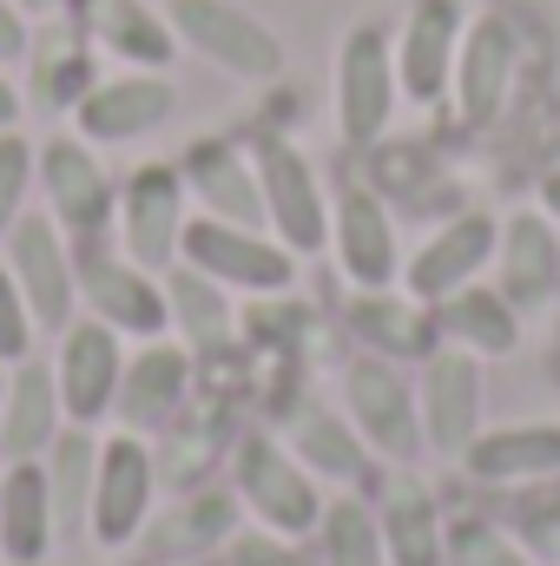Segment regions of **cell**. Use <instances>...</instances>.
Masks as SVG:
<instances>
[{"label":"cell","instance_id":"6da1fadb","mask_svg":"<svg viewBox=\"0 0 560 566\" xmlns=\"http://www.w3.org/2000/svg\"><path fill=\"white\" fill-rule=\"evenodd\" d=\"M231 481H238V501L258 514V527H271L283 541H303V534H317L323 527V494H317V474L283 448L278 434H265V428H251V434H238V448H231Z\"/></svg>","mask_w":560,"mask_h":566},{"label":"cell","instance_id":"7a4b0ae2","mask_svg":"<svg viewBox=\"0 0 560 566\" xmlns=\"http://www.w3.org/2000/svg\"><path fill=\"white\" fill-rule=\"evenodd\" d=\"M178 264L218 277L225 290H245V296H283L297 283V251H283L271 231H245L225 218H185Z\"/></svg>","mask_w":560,"mask_h":566},{"label":"cell","instance_id":"3957f363","mask_svg":"<svg viewBox=\"0 0 560 566\" xmlns=\"http://www.w3.org/2000/svg\"><path fill=\"white\" fill-rule=\"evenodd\" d=\"M343 402H350V422L370 441V454L383 461H416L422 454V409H416V382L403 376V363L390 356H356L343 363Z\"/></svg>","mask_w":560,"mask_h":566},{"label":"cell","instance_id":"277c9868","mask_svg":"<svg viewBox=\"0 0 560 566\" xmlns=\"http://www.w3.org/2000/svg\"><path fill=\"white\" fill-rule=\"evenodd\" d=\"M251 165H258V191H265V224H271V238H278L283 251H297V258L323 251V244H330V205H323V191H317L310 158L290 139H278V133H258V139H251Z\"/></svg>","mask_w":560,"mask_h":566},{"label":"cell","instance_id":"5b68a950","mask_svg":"<svg viewBox=\"0 0 560 566\" xmlns=\"http://www.w3.org/2000/svg\"><path fill=\"white\" fill-rule=\"evenodd\" d=\"M7 271L20 283L40 336H60L73 323V310H80V264H73V238L53 218L20 211V224L7 231Z\"/></svg>","mask_w":560,"mask_h":566},{"label":"cell","instance_id":"8992f818","mask_svg":"<svg viewBox=\"0 0 560 566\" xmlns=\"http://www.w3.org/2000/svg\"><path fill=\"white\" fill-rule=\"evenodd\" d=\"M396 46H390V27L383 20H363L343 53H336V126L350 145H376L396 119Z\"/></svg>","mask_w":560,"mask_h":566},{"label":"cell","instance_id":"52a82bcc","mask_svg":"<svg viewBox=\"0 0 560 566\" xmlns=\"http://www.w3.org/2000/svg\"><path fill=\"white\" fill-rule=\"evenodd\" d=\"M165 20L185 46H198L205 60H218L238 80H278L283 73V40L231 0H165Z\"/></svg>","mask_w":560,"mask_h":566},{"label":"cell","instance_id":"ba28073f","mask_svg":"<svg viewBox=\"0 0 560 566\" xmlns=\"http://www.w3.org/2000/svg\"><path fill=\"white\" fill-rule=\"evenodd\" d=\"M152 494H158V461L145 448V434L120 428L100 441V474H93V541L100 547H133L152 521Z\"/></svg>","mask_w":560,"mask_h":566},{"label":"cell","instance_id":"9c48e42d","mask_svg":"<svg viewBox=\"0 0 560 566\" xmlns=\"http://www.w3.org/2000/svg\"><path fill=\"white\" fill-rule=\"evenodd\" d=\"M73 264H80V303L106 323V329H120V336H165L172 329V310H165V277H152L139 271L126 251L120 258H106L100 244H73Z\"/></svg>","mask_w":560,"mask_h":566},{"label":"cell","instance_id":"30bf717a","mask_svg":"<svg viewBox=\"0 0 560 566\" xmlns=\"http://www.w3.org/2000/svg\"><path fill=\"white\" fill-rule=\"evenodd\" d=\"M178 238H185V171L178 165H139L120 191V244L126 258L165 277L178 264Z\"/></svg>","mask_w":560,"mask_h":566},{"label":"cell","instance_id":"8fae6325","mask_svg":"<svg viewBox=\"0 0 560 566\" xmlns=\"http://www.w3.org/2000/svg\"><path fill=\"white\" fill-rule=\"evenodd\" d=\"M416 409H422V448L462 461L468 441L481 434V356L442 343V349L422 363Z\"/></svg>","mask_w":560,"mask_h":566},{"label":"cell","instance_id":"7c38bea8","mask_svg":"<svg viewBox=\"0 0 560 566\" xmlns=\"http://www.w3.org/2000/svg\"><path fill=\"white\" fill-rule=\"evenodd\" d=\"M33 171H40V191H46V218L73 244H100L120 198H113V178L100 171V158L86 151V139H46Z\"/></svg>","mask_w":560,"mask_h":566},{"label":"cell","instance_id":"4fadbf2b","mask_svg":"<svg viewBox=\"0 0 560 566\" xmlns=\"http://www.w3.org/2000/svg\"><path fill=\"white\" fill-rule=\"evenodd\" d=\"M120 376H126V349H120V329H106L100 316L86 323H66L60 329V363H53V382H60V402H66V422L100 428L120 402Z\"/></svg>","mask_w":560,"mask_h":566},{"label":"cell","instance_id":"5bb4252c","mask_svg":"<svg viewBox=\"0 0 560 566\" xmlns=\"http://www.w3.org/2000/svg\"><path fill=\"white\" fill-rule=\"evenodd\" d=\"M330 251L336 271L356 290H390L403 271V244H396V218L370 185H343L330 205Z\"/></svg>","mask_w":560,"mask_h":566},{"label":"cell","instance_id":"9a60e30c","mask_svg":"<svg viewBox=\"0 0 560 566\" xmlns=\"http://www.w3.org/2000/svg\"><path fill=\"white\" fill-rule=\"evenodd\" d=\"M495 244H501V224H495L488 211H462V218H448L416 258L403 264V290L435 310L442 296L468 290V283L495 264Z\"/></svg>","mask_w":560,"mask_h":566},{"label":"cell","instance_id":"2e32d148","mask_svg":"<svg viewBox=\"0 0 560 566\" xmlns=\"http://www.w3.org/2000/svg\"><path fill=\"white\" fill-rule=\"evenodd\" d=\"M172 106H178V93H172V80L165 73H120V80H100L80 106H73V119H80V139L93 145H126V139H145V133H158L165 119H172Z\"/></svg>","mask_w":560,"mask_h":566},{"label":"cell","instance_id":"e0dca14e","mask_svg":"<svg viewBox=\"0 0 560 566\" xmlns=\"http://www.w3.org/2000/svg\"><path fill=\"white\" fill-rule=\"evenodd\" d=\"M185 396H191V349L152 336L139 356H126V376H120V402H113V416H120V428H133V434H158V428L178 422Z\"/></svg>","mask_w":560,"mask_h":566},{"label":"cell","instance_id":"ac0fdd59","mask_svg":"<svg viewBox=\"0 0 560 566\" xmlns=\"http://www.w3.org/2000/svg\"><path fill=\"white\" fill-rule=\"evenodd\" d=\"M495 271H501V296L535 316L560 296V238H554V218L548 211H515L501 224V244H495Z\"/></svg>","mask_w":560,"mask_h":566},{"label":"cell","instance_id":"d6986e66","mask_svg":"<svg viewBox=\"0 0 560 566\" xmlns=\"http://www.w3.org/2000/svg\"><path fill=\"white\" fill-rule=\"evenodd\" d=\"M462 468L481 488H528V481H554L560 474V422H508L481 428L462 454Z\"/></svg>","mask_w":560,"mask_h":566},{"label":"cell","instance_id":"ffe728a7","mask_svg":"<svg viewBox=\"0 0 560 566\" xmlns=\"http://www.w3.org/2000/svg\"><path fill=\"white\" fill-rule=\"evenodd\" d=\"M508 80H515V33L501 13H481L462 33L455 53V106L468 126H495V113L508 106Z\"/></svg>","mask_w":560,"mask_h":566},{"label":"cell","instance_id":"44dd1931","mask_svg":"<svg viewBox=\"0 0 560 566\" xmlns=\"http://www.w3.org/2000/svg\"><path fill=\"white\" fill-rule=\"evenodd\" d=\"M185 191L205 198V218L245 224V231H271L265 224V191H258V165L225 139H198L185 151Z\"/></svg>","mask_w":560,"mask_h":566},{"label":"cell","instance_id":"7402d4cb","mask_svg":"<svg viewBox=\"0 0 560 566\" xmlns=\"http://www.w3.org/2000/svg\"><path fill=\"white\" fill-rule=\"evenodd\" d=\"M66 428V402L46 363H13L7 376V402H0V461H40L53 448V434Z\"/></svg>","mask_w":560,"mask_h":566},{"label":"cell","instance_id":"603a6c76","mask_svg":"<svg viewBox=\"0 0 560 566\" xmlns=\"http://www.w3.org/2000/svg\"><path fill=\"white\" fill-rule=\"evenodd\" d=\"M455 53H462V7L455 0H422L403 27V60L396 80L416 106H435L455 80Z\"/></svg>","mask_w":560,"mask_h":566},{"label":"cell","instance_id":"cb8c5ba5","mask_svg":"<svg viewBox=\"0 0 560 566\" xmlns=\"http://www.w3.org/2000/svg\"><path fill=\"white\" fill-rule=\"evenodd\" d=\"M350 329L370 356H390V363H428L442 349L435 310L416 296H390V290H363L350 303Z\"/></svg>","mask_w":560,"mask_h":566},{"label":"cell","instance_id":"d4e9b609","mask_svg":"<svg viewBox=\"0 0 560 566\" xmlns=\"http://www.w3.org/2000/svg\"><path fill=\"white\" fill-rule=\"evenodd\" d=\"M376 527H383V554L390 566H448V521H442V501L422 488L416 474H396L383 507H376Z\"/></svg>","mask_w":560,"mask_h":566},{"label":"cell","instance_id":"484cf974","mask_svg":"<svg viewBox=\"0 0 560 566\" xmlns=\"http://www.w3.org/2000/svg\"><path fill=\"white\" fill-rule=\"evenodd\" d=\"M60 521H53V494H46V468L40 461H7L0 474V554L13 566H33L53 554Z\"/></svg>","mask_w":560,"mask_h":566},{"label":"cell","instance_id":"4316f807","mask_svg":"<svg viewBox=\"0 0 560 566\" xmlns=\"http://www.w3.org/2000/svg\"><path fill=\"white\" fill-rule=\"evenodd\" d=\"M435 329H442V343H455L468 356H515L521 349V310L488 283H468V290L442 296Z\"/></svg>","mask_w":560,"mask_h":566},{"label":"cell","instance_id":"83f0119b","mask_svg":"<svg viewBox=\"0 0 560 566\" xmlns=\"http://www.w3.org/2000/svg\"><path fill=\"white\" fill-rule=\"evenodd\" d=\"M46 468V494H53V521L60 534H86V514H93V474H100V434L80 422H66L53 434V448L40 454Z\"/></svg>","mask_w":560,"mask_h":566},{"label":"cell","instance_id":"f1b7e54d","mask_svg":"<svg viewBox=\"0 0 560 566\" xmlns=\"http://www.w3.org/2000/svg\"><path fill=\"white\" fill-rule=\"evenodd\" d=\"M290 454L317 481H363L370 474V441L356 434V422L336 409H317V402L290 416Z\"/></svg>","mask_w":560,"mask_h":566},{"label":"cell","instance_id":"f546056e","mask_svg":"<svg viewBox=\"0 0 560 566\" xmlns=\"http://www.w3.org/2000/svg\"><path fill=\"white\" fill-rule=\"evenodd\" d=\"M93 86H100V73H93L86 33H80V27L40 33V46H33V106H40V113H73Z\"/></svg>","mask_w":560,"mask_h":566},{"label":"cell","instance_id":"4dcf8cb0","mask_svg":"<svg viewBox=\"0 0 560 566\" xmlns=\"http://www.w3.org/2000/svg\"><path fill=\"white\" fill-rule=\"evenodd\" d=\"M165 310H172V329L191 349H218L231 336V323H238L231 290L218 277H205V271H191V264H172L165 271Z\"/></svg>","mask_w":560,"mask_h":566},{"label":"cell","instance_id":"1f68e13d","mask_svg":"<svg viewBox=\"0 0 560 566\" xmlns=\"http://www.w3.org/2000/svg\"><path fill=\"white\" fill-rule=\"evenodd\" d=\"M93 27H100V40H106L120 60H133L139 73H165L172 53H178L172 20L152 13L145 0H100V7H93Z\"/></svg>","mask_w":560,"mask_h":566},{"label":"cell","instance_id":"d6a6232c","mask_svg":"<svg viewBox=\"0 0 560 566\" xmlns=\"http://www.w3.org/2000/svg\"><path fill=\"white\" fill-rule=\"evenodd\" d=\"M317 541H323V554H317L323 566H390V554H383V527H376V507H363L356 494H343V501L323 507Z\"/></svg>","mask_w":560,"mask_h":566},{"label":"cell","instance_id":"836d02e7","mask_svg":"<svg viewBox=\"0 0 560 566\" xmlns=\"http://www.w3.org/2000/svg\"><path fill=\"white\" fill-rule=\"evenodd\" d=\"M448 566H535V554L508 527L462 514V521H448Z\"/></svg>","mask_w":560,"mask_h":566},{"label":"cell","instance_id":"e575fe53","mask_svg":"<svg viewBox=\"0 0 560 566\" xmlns=\"http://www.w3.org/2000/svg\"><path fill=\"white\" fill-rule=\"evenodd\" d=\"M27 191H33V145L7 126V133H0V238L20 224Z\"/></svg>","mask_w":560,"mask_h":566},{"label":"cell","instance_id":"d590c367","mask_svg":"<svg viewBox=\"0 0 560 566\" xmlns=\"http://www.w3.org/2000/svg\"><path fill=\"white\" fill-rule=\"evenodd\" d=\"M33 310H27V296H20V283H13V271L0 264V363L13 369V363H27L33 356Z\"/></svg>","mask_w":560,"mask_h":566},{"label":"cell","instance_id":"8d00e7d4","mask_svg":"<svg viewBox=\"0 0 560 566\" xmlns=\"http://www.w3.org/2000/svg\"><path fill=\"white\" fill-rule=\"evenodd\" d=\"M165 541H191V547H231V501L225 494H205L198 507H185L172 527H165Z\"/></svg>","mask_w":560,"mask_h":566},{"label":"cell","instance_id":"74e56055","mask_svg":"<svg viewBox=\"0 0 560 566\" xmlns=\"http://www.w3.org/2000/svg\"><path fill=\"white\" fill-rule=\"evenodd\" d=\"M231 566H323L310 560L297 541H283V534H271V527H258V534H231Z\"/></svg>","mask_w":560,"mask_h":566},{"label":"cell","instance_id":"f35d334b","mask_svg":"<svg viewBox=\"0 0 560 566\" xmlns=\"http://www.w3.org/2000/svg\"><path fill=\"white\" fill-rule=\"evenodd\" d=\"M521 547H528L535 560L560 566V501H535V507L521 514Z\"/></svg>","mask_w":560,"mask_h":566},{"label":"cell","instance_id":"ab89813d","mask_svg":"<svg viewBox=\"0 0 560 566\" xmlns=\"http://www.w3.org/2000/svg\"><path fill=\"white\" fill-rule=\"evenodd\" d=\"M27 53V20H20V7L13 0H0V66L7 60H20Z\"/></svg>","mask_w":560,"mask_h":566},{"label":"cell","instance_id":"60d3db41","mask_svg":"<svg viewBox=\"0 0 560 566\" xmlns=\"http://www.w3.org/2000/svg\"><path fill=\"white\" fill-rule=\"evenodd\" d=\"M7 126H20V86L0 73V133H7Z\"/></svg>","mask_w":560,"mask_h":566},{"label":"cell","instance_id":"b9f144b4","mask_svg":"<svg viewBox=\"0 0 560 566\" xmlns=\"http://www.w3.org/2000/svg\"><path fill=\"white\" fill-rule=\"evenodd\" d=\"M541 211H548V218L560 224V165L548 171V178H541Z\"/></svg>","mask_w":560,"mask_h":566},{"label":"cell","instance_id":"7bdbcfd3","mask_svg":"<svg viewBox=\"0 0 560 566\" xmlns=\"http://www.w3.org/2000/svg\"><path fill=\"white\" fill-rule=\"evenodd\" d=\"M27 13H53V7H86V0H20Z\"/></svg>","mask_w":560,"mask_h":566},{"label":"cell","instance_id":"ee69618b","mask_svg":"<svg viewBox=\"0 0 560 566\" xmlns=\"http://www.w3.org/2000/svg\"><path fill=\"white\" fill-rule=\"evenodd\" d=\"M0 402H7V376H0Z\"/></svg>","mask_w":560,"mask_h":566},{"label":"cell","instance_id":"f6af8a7d","mask_svg":"<svg viewBox=\"0 0 560 566\" xmlns=\"http://www.w3.org/2000/svg\"><path fill=\"white\" fill-rule=\"evenodd\" d=\"M7 566H13V560H7ZM33 566H46V560H33Z\"/></svg>","mask_w":560,"mask_h":566},{"label":"cell","instance_id":"bcb514c9","mask_svg":"<svg viewBox=\"0 0 560 566\" xmlns=\"http://www.w3.org/2000/svg\"><path fill=\"white\" fill-rule=\"evenodd\" d=\"M198 566H205V560H198Z\"/></svg>","mask_w":560,"mask_h":566}]
</instances>
